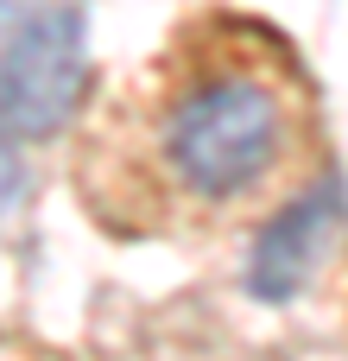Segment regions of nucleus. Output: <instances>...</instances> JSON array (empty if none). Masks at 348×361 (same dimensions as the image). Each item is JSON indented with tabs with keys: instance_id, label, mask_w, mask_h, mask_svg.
Segmentation results:
<instances>
[{
	"instance_id": "nucleus-1",
	"label": "nucleus",
	"mask_w": 348,
	"mask_h": 361,
	"mask_svg": "<svg viewBox=\"0 0 348 361\" xmlns=\"http://www.w3.org/2000/svg\"><path fill=\"white\" fill-rule=\"evenodd\" d=\"M330 178L323 82L260 13L203 0L70 127V184L114 241L222 247Z\"/></svg>"
},
{
	"instance_id": "nucleus-2",
	"label": "nucleus",
	"mask_w": 348,
	"mask_h": 361,
	"mask_svg": "<svg viewBox=\"0 0 348 361\" xmlns=\"http://www.w3.org/2000/svg\"><path fill=\"white\" fill-rule=\"evenodd\" d=\"M82 89V13L51 0L32 6L25 25L0 51V127L6 133H57Z\"/></svg>"
},
{
	"instance_id": "nucleus-3",
	"label": "nucleus",
	"mask_w": 348,
	"mask_h": 361,
	"mask_svg": "<svg viewBox=\"0 0 348 361\" xmlns=\"http://www.w3.org/2000/svg\"><path fill=\"white\" fill-rule=\"evenodd\" d=\"M336 235H342V184L330 171L260 228L254 292L260 298H298L304 286H317L323 267L336 260Z\"/></svg>"
},
{
	"instance_id": "nucleus-4",
	"label": "nucleus",
	"mask_w": 348,
	"mask_h": 361,
	"mask_svg": "<svg viewBox=\"0 0 348 361\" xmlns=\"http://www.w3.org/2000/svg\"><path fill=\"white\" fill-rule=\"evenodd\" d=\"M19 190H25V159H19V140L0 127V209H13Z\"/></svg>"
},
{
	"instance_id": "nucleus-5",
	"label": "nucleus",
	"mask_w": 348,
	"mask_h": 361,
	"mask_svg": "<svg viewBox=\"0 0 348 361\" xmlns=\"http://www.w3.org/2000/svg\"><path fill=\"white\" fill-rule=\"evenodd\" d=\"M25 13H32V0H0V51H6V38L25 25Z\"/></svg>"
}]
</instances>
